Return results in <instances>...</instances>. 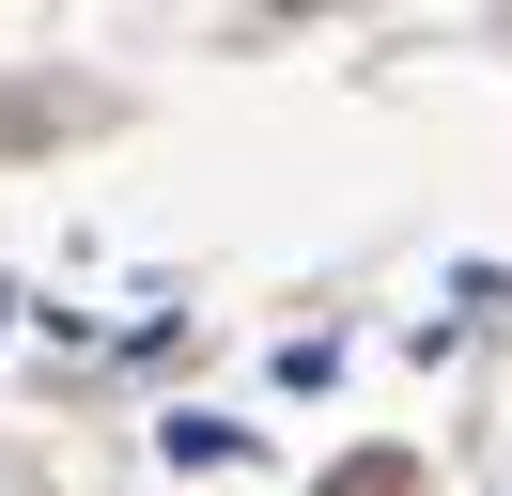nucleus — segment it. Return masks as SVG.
Masks as SVG:
<instances>
[{"label": "nucleus", "instance_id": "obj_1", "mask_svg": "<svg viewBox=\"0 0 512 496\" xmlns=\"http://www.w3.org/2000/svg\"><path fill=\"white\" fill-rule=\"evenodd\" d=\"M326 496H404V465H342V481H326Z\"/></svg>", "mask_w": 512, "mask_h": 496}]
</instances>
